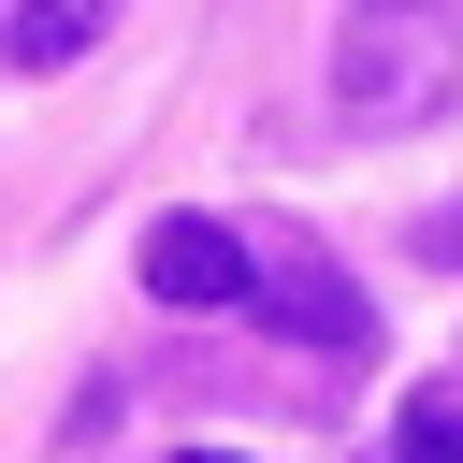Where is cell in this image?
<instances>
[{
  "label": "cell",
  "mask_w": 463,
  "mask_h": 463,
  "mask_svg": "<svg viewBox=\"0 0 463 463\" xmlns=\"http://www.w3.org/2000/svg\"><path fill=\"white\" fill-rule=\"evenodd\" d=\"M449 29L434 14H362L347 29V58H333V87H347V116H376V130H405L420 101H449Z\"/></svg>",
  "instance_id": "6da1fadb"
},
{
  "label": "cell",
  "mask_w": 463,
  "mask_h": 463,
  "mask_svg": "<svg viewBox=\"0 0 463 463\" xmlns=\"http://www.w3.org/2000/svg\"><path fill=\"white\" fill-rule=\"evenodd\" d=\"M246 304H260L275 333H304V347H347V362L376 347V318H362V289H347V275H333L318 246H275V260L246 275Z\"/></svg>",
  "instance_id": "7a4b0ae2"
},
{
  "label": "cell",
  "mask_w": 463,
  "mask_h": 463,
  "mask_svg": "<svg viewBox=\"0 0 463 463\" xmlns=\"http://www.w3.org/2000/svg\"><path fill=\"white\" fill-rule=\"evenodd\" d=\"M246 275H260V246L232 217H159L145 232V289L159 304H246Z\"/></svg>",
  "instance_id": "3957f363"
},
{
  "label": "cell",
  "mask_w": 463,
  "mask_h": 463,
  "mask_svg": "<svg viewBox=\"0 0 463 463\" xmlns=\"http://www.w3.org/2000/svg\"><path fill=\"white\" fill-rule=\"evenodd\" d=\"M101 14H116V0H14V14H0V58H14V72H72V58L101 43Z\"/></svg>",
  "instance_id": "277c9868"
},
{
  "label": "cell",
  "mask_w": 463,
  "mask_h": 463,
  "mask_svg": "<svg viewBox=\"0 0 463 463\" xmlns=\"http://www.w3.org/2000/svg\"><path fill=\"white\" fill-rule=\"evenodd\" d=\"M391 463H463V391H420L391 420Z\"/></svg>",
  "instance_id": "5b68a950"
},
{
  "label": "cell",
  "mask_w": 463,
  "mask_h": 463,
  "mask_svg": "<svg viewBox=\"0 0 463 463\" xmlns=\"http://www.w3.org/2000/svg\"><path fill=\"white\" fill-rule=\"evenodd\" d=\"M420 246H434V260H463V203H449V217H434V232H420Z\"/></svg>",
  "instance_id": "8992f818"
},
{
  "label": "cell",
  "mask_w": 463,
  "mask_h": 463,
  "mask_svg": "<svg viewBox=\"0 0 463 463\" xmlns=\"http://www.w3.org/2000/svg\"><path fill=\"white\" fill-rule=\"evenodd\" d=\"M362 14H434V0H362Z\"/></svg>",
  "instance_id": "52a82bcc"
},
{
  "label": "cell",
  "mask_w": 463,
  "mask_h": 463,
  "mask_svg": "<svg viewBox=\"0 0 463 463\" xmlns=\"http://www.w3.org/2000/svg\"><path fill=\"white\" fill-rule=\"evenodd\" d=\"M188 463H232V449H188Z\"/></svg>",
  "instance_id": "ba28073f"
}]
</instances>
